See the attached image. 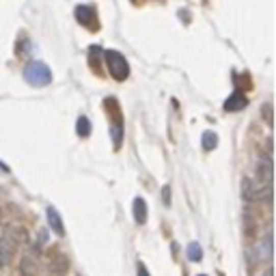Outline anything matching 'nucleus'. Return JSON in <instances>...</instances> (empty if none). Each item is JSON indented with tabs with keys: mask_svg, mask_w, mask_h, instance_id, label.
I'll use <instances>...</instances> for the list:
<instances>
[{
	"mask_svg": "<svg viewBox=\"0 0 276 276\" xmlns=\"http://www.w3.org/2000/svg\"><path fill=\"white\" fill-rule=\"evenodd\" d=\"M26 240V233L17 227H9L7 231L0 235V268H7L11 259L17 253V246Z\"/></svg>",
	"mask_w": 276,
	"mask_h": 276,
	"instance_id": "f257e3e1",
	"label": "nucleus"
},
{
	"mask_svg": "<svg viewBox=\"0 0 276 276\" xmlns=\"http://www.w3.org/2000/svg\"><path fill=\"white\" fill-rule=\"evenodd\" d=\"M257 179H259V183L263 181L265 186H270V181H272V158L270 155H261L259 162H257Z\"/></svg>",
	"mask_w": 276,
	"mask_h": 276,
	"instance_id": "39448f33",
	"label": "nucleus"
},
{
	"mask_svg": "<svg viewBox=\"0 0 276 276\" xmlns=\"http://www.w3.org/2000/svg\"><path fill=\"white\" fill-rule=\"evenodd\" d=\"M24 80L33 87H45L52 82V71L50 67L41 61H31L29 65L24 67Z\"/></svg>",
	"mask_w": 276,
	"mask_h": 276,
	"instance_id": "f03ea898",
	"label": "nucleus"
},
{
	"mask_svg": "<svg viewBox=\"0 0 276 276\" xmlns=\"http://www.w3.org/2000/svg\"><path fill=\"white\" fill-rule=\"evenodd\" d=\"M134 218H136L138 225H143L145 220H147V205H145L143 199H136L134 201Z\"/></svg>",
	"mask_w": 276,
	"mask_h": 276,
	"instance_id": "1a4fd4ad",
	"label": "nucleus"
},
{
	"mask_svg": "<svg viewBox=\"0 0 276 276\" xmlns=\"http://www.w3.org/2000/svg\"><path fill=\"white\" fill-rule=\"evenodd\" d=\"M106 63H108L110 73H113L117 80H125L127 78V73H130V65H127V61L119 52L108 50L106 52Z\"/></svg>",
	"mask_w": 276,
	"mask_h": 276,
	"instance_id": "7ed1b4c3",
	"label": "nucleus"
},
{
	"mask_svg": "<svg viewBox=\"0 0 276 276\" xmlns=\"http://www.w3.org/2000/svg\"><path fill=\"white\" fill-rule=\"evenodd\" d=\"M188 257H190L192 261H201V259H203V251H201L199 242H190V246H188Z\"/></svg>",
	"mask_w": 276,
	"mask_h": 276,
	"instance_id": "f8f14e48",
	"label": "nucleus"
},
{
	"mask_svg": "<svg viewBox=\"0 0 276 276\" xmlns=\"http://www.w3.org/2000/svg\"><path fill=\"white\" fill-rule=\"evenodd\" d=\"M45 242H48V231H39V240H37V246H43Z\"/></svg>",
	"mask_w": 276,
	"mask_h": 276,
	"instance_id": "4468645a",
	"label": "nucleus"
},
{
	"mask_svg": "<svg viewBox=\"0 0 276 276\" xmlns=\"http://www.w3.org/2000/svg\"><path fill=\"white\" fill-rule=\"evenodd\" d=\"M244 106H246V97H242V95L229 97V99H227V104H225V108H227V110H231V113H233V110H242Z\"/></svg>",
	"mask_w": 276,
	"mask_h": 276,
	"instance_id": "9d476101",
	"label": "nucleus"
},
{
	"mask_svg": "<svg viewBox=\"0 0 276 276\" xmlns=\"http://www.w3.org/2000/svg\"><path fill=\"white\" fill-rule=\"evenodd\" d=\"M45 216H48V225L54 233H59V235H65V227H63V218L59 216V211L54 209V207H48L45 209Z\"/></svg>",
	"mask_w": 276,
	"mask_h": 276,
	"instance_id": "423d86ee",
	"label": "nucleus"
},
{
	"mask_svg": "<svg viewBox=\"0 0 276 276\" xmlns=\"http://www.w3.org/2000/svg\"><path fill=\"white\" fill-rule=\"evenodd\" d=\"M263 115H265V121H268V123H272V117H270V104L263 108Z\"/></svg>",
	"mask_w": 276,
	"mask_h": 276,
	"instance_id": "2eb2a0df",
	"label": "nucleus"
},
{
	"mask_svg": "<svg viewBox=\"0 0 276 276\" xmlns=\"http://www.w3.org/2000/svg\"><path fill=\"white\" fill-rule=\"evenodd\" d=\"M39 246H29V251L22 255V263H20V270H22V276H37L39 272Z\"/></svg>",
	"mask_w": 276,
	"mask_h": 276,
	"instance_id": "20e7f679",
	"label": "nucleus"
},
{
	"mask_svg": "<svg viewBox=\"0 0 276 276\" xmlns=\"http://www.w3.org/2000/svg\"><path fill=\"white\" fill-rule=\"evenodd\" d=\"M257 251H259V259H263V261L272 259V233L270 231L259 244H257Z\"/></svg>",
	"mask_w": 276,
	"mask_h": 276,
	"instance_id": "6e6552de",
	"label": "nucleus"
},
{
	"mask_svg": "<svg viewBox=\"0 0 276 276\" xmlns=\"http://www.w3.org/2000/svg\"><path fill=\"white\" fill-rule=\"evenodd\" d=\"M76 132H78V136H82V138H87V136L91 134V121H89L87 117H80V119H78Z\"/></svg>",
	"mask_w": 276,
	"mask_h": 276,
	"instance_id": "9b49d317",
	"label": "nucleus"
},
{
	"mask_svg": "<svg viewBox=\"0 0 276 276\" xmlns=\"http://www.w3.org/2000/svg\"><path fill=\"white\" fill-rule=\"evenodd\" d=\"M76 17H78V22L80 24H85V26H95V22H93V17H95V11L91 7H78L76 9Z\"/></svg>",
	"mask_w": 276,
	"mask_h": 276,
	"instance_id": "0eeeda50",
	"label": "nucleus"
},
{
	"mask_svg": "<svg viewBox=\"0 0 276 276\" xmlns=\"http://www.w3.org/2000/svg\"><path fill=\"white\" fill-rule=\"evenodd\" d=\"M216 134L214 132H205V136H203V147H205V149H214V147H216Z\"/></svg>",
	"mask_w": 276,
	"mask_h": 276,
	"instance_id": "ddd939ff",
	"label": "nucleus"
},
{
	"mask_svg": "<svg viewBox=\"0 0 276 276\" xmlns=\"http://www.w3.org/2000/svg\"><path fill=\"white\" fill-rule=\"evenodd\" d=\"M263 276H272V272H270V270H268V272H265V274H263Z\"/></svg>",
	"mask_w": 276,
	"mask_h": 276,
	"instance_id": "f3484780",
	"label": "nucleus"
},
{
	"mask_svg": "<svg viewBox=\"0 0 276 276\" xmlns=\"http://www.w3.org/2000/svg\"><path fill=\"white\" fill-rule=\"evenodd\" d=\"M138 276H149V272H147V268H145L143 263L138 265Z\"/></svg>",
	"mask_w": 276,
	"mask_h": 276,
	"instance_id": "dca6fc26",
	"label": "nucleus"
}]
</instances>
